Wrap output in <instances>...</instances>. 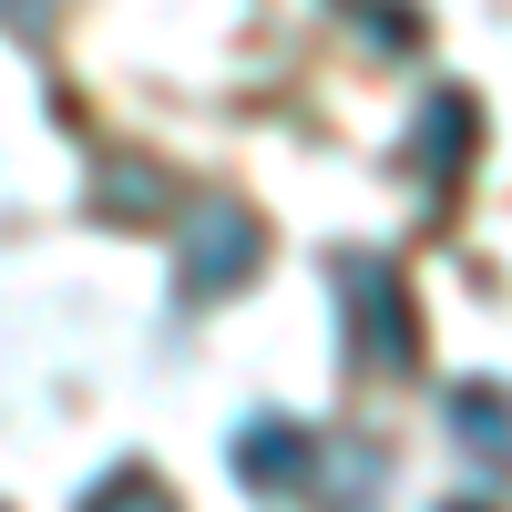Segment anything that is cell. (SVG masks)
I'll return each mask as SVG.
<instances>
[{"label":"cell","instance_id":"obj_2","mask_svg":"<svg viewBox=\"0 0 512 512\" xmlns=\"http://www.w3.org/2000/svg\"><path fill=\"white\" fill-rule=\"evenodd\" d=\"M246 267H256V226L236 216V205H216V216L195 226V256H185V287H195V297H216V287H236Z\"/></svg>","mask_w":512,"mask_h":512},{"label":"cell","instance_id":"obj_1","mask_svg":"<svg viewBox=\"0 0 512 512\" xmlns=\"http://www.w3.org/2000/svg\"><path fill=\"white\" fill-rule=\"evenodd\" d=\"M338 287H349V318H359V359H369V369H400V359H410V308H400V287L379 277V267H359V256L338 267Z\"/></svg>","mask_w":512,"mask_h":512},{"label":"cell","instance_id":"obj_4","mask_svg":"<svg viewBox=\"0 0 512 512\" xmlns=\"http://www.w3.org/2000/svg\"><path fill=\"white\" fill-rule=\"evenodd\" d=\"M11 21H41V0H11Z\"/></svg>","mask_w":512,"mask_h":512},{"label":"cell","instance_id":"obj_3","mask_svg":"<svg viewBox=\"0 0 512 512\" xmlns=\"http://www.w3.org/2000/svg\"><path fill=\"white\" fill-rule=\"evenodd\" d=\"M226 461H236V482H256V492L308 482V431H287V420H256V431H246Z\"/></svg>","mask_w":512,"mask_h":512}]
</instances>
